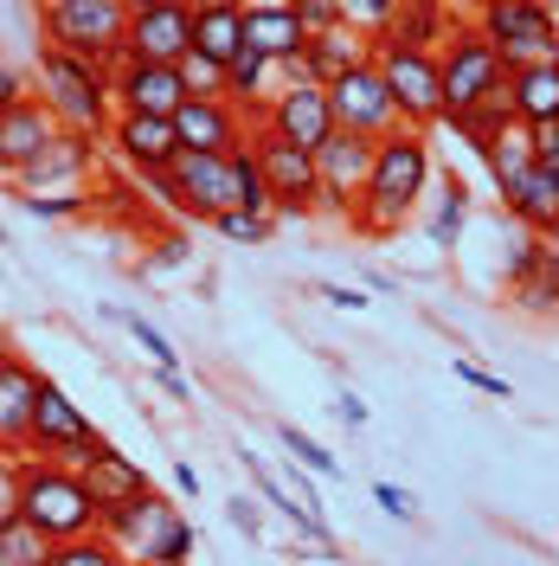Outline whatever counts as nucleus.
<instances>
[{
	"label": "nucleus",
	"instance_id": "43",
	"mask_svg": "<svg viewBox=\"0 0 559 566\" xmlns=\"http://www.w3.org/2000/svg\"><path fill=\"white\" fill-rule=\"evenodd\" d=\"M225 515H232V528H239V534L264 528V515H257V502H251V495H232V502H225Z\"/></svg>",
	"mask_w": 559,
	"mask_h": 566
},
{
	"label": "nucleus",
	"instance_id": "37",
	"mask_svg": "<svg viewBox=\"0 0 559 566\" xmlns=\"http://www.w3.org/2000/svg\"><path fill=\"white\" fill-rule=\"evenodd\" d=\"M175 71H180V84H187V97H225V71L207 65V59H193V52H187Z\"/></svg>",
	"mask_w": 559,
	"mask_h": 566
},
{
	"label": "nucleus",
	"instance_id": "21",
	"mask_svg": "<svg viewBox=\"0 0 559 566\" xmlns=\"http://www.w3.org/2000/svg\"><path fill=\"white\" fill-rule=\"evenodd\" d=\"M91 148H97V142L59 136L27 175H13V187H20L27 200H39V193H77V180H84V168H91Z\"/></svg>",
	"mask_w": 559,
	"mask_h": 566
},
{
	"label": "nucleus",
	"instance_id": "32",
	"mask_svg": "<svg viewBox=\"0 0 559 566\" xmlns=\"http://www.w3.org/2000/svg\"><path fill=\"white\" fill-rule=\"evenodd\" d=\"M212 232H219V239H239V245H264V239H271V232H277V212H219V219H212Z\"/></svg>",
	"mask_w": 559,
	"mask_h": 566
},
{
	"label": "nucleus",
	"instance_id": "52",
	"mask_svg": "<svg viewBox=\"0 0 559 566\" xmlns=\"http://www.w3.org/2000/svg\"><path fill=\"white\" fill-rule=\"evenodd\" d=\"M0 239H7V232H0Z\"/></svg>",
	"mask_w": 559,
	"mask_h": 566
},
{
	"label": "nucleus",
	"instance_id": "30",
	"mask_svg": "<svg viewBox=\"0 0 559 566\" xmlns=\"http://www.w3.org/2000/svg\"><path fill=\"white\" fill-rule=\"evenodd\" d=\"M45 566H129V560H123V547L104 541V534H77V541H59Z\"/></svg>",
	"mask_w": 559,
	"mask_h": 566
},
{
	"label": "nucleus",
	"instance_id": "48",
	"mask_svg": "<svg viewBox=\"0 0 559 566\" xmlns=\"http://www.w3.org/2000/svg\"><path fill=\"white\" fill-rule=\"evenodd\" d=\"M321 296L341 303V310H367V296H360V290H341V283H321Z\"/></svg>",
	"mask_w": 559,
	"mask_h": 566
},
{
	"label": "nucleus",
	"instance_id": "46",
	"mask_svg": "<svg viewBox=\"0 0 559 566\" xmlns=\"http://www.w3.org/2000/svg\"><path fill=\"white\" fill-rule=\"evenodd\" d=\"M335 412H341V424L360 431V424H367V399H360V392H341V399H335Z\"/></svg>",
	"mask_w": 559,
	"mask_h": 566
},
{
	"label": "nucleus",
	"instance_id": "38",
	"mask_svg": "<svg viewBox=\"0 0 559 566\" xmlns=\"http://www.w3.org/2000/svg\"><path fill=\"white\" fill-rule=\"evenodd\" d=\"M296 7V27H303V39H321L341 27V0H289Z\"/></svg>",
	"mask_w": 559,
	"mask_h": 566
},
{
	"label": "nucleus",
	"instance_id": "42",
	"mask_svg": "<svg viewBox=\"0 0 559 566\" xmlns=\"http://www.w3.org/2000/svg\"><path fill=\"white\" fill-rule=\"evenodd\" d=\"M451 367H456V380H463V387H483V392H495V399H508V380H495V374H483L476 360H451Z\"/></svg>",
	"mask_w": 559,
	"mask_h": 566
},
{
	"label": "nucleus",
	"instance_id": "17",
	"mask_svg": "<svg viewBox=\"0 0 559 566\" xmlns=\"http://www.w3.org/2000/svg\"><path fill=\"white\" fill-rule=\"evenodd\" d=\"M97 431H91V419L77 412L65 399V387H39V406H33V424H27V458H65V451H77V444H91Z\"/></svg>",
	"mask_w": 559,
	"mask_h": 566
},
{
	"label": "nucleus",
	"instance_id": "11",
	"mask_svg": "<svg viewBox=\"0 0 559 566\" xmlns=\"http://www.w3.org/2000/svg\"><path fill=\"white\" fill-rule=\"evenodd\" d=\"M328 109H335V129L367 136V142H380V136H392V129H399V109H392V97H386L373 59H367L360 71H348V77H335V84H328Z\"/></svg>",
	"mask_w": 559,
	"mask_h": 566
},
{
	"label": "nucleus",
	"instance_id": "9",
	"mask_svg": "<svg viewBox=\"0 0 559 566\" xmlns=\"http://www.w3.org/2000/svg\"><path fill=\"white\" fill-rule=\"evenodd\" d=\"M367 168H373V142L335 129L315 148V212H335L348 226V212L360 207V187H367Z\"/></svg>",
	"mask_w": 559,
	"mask_h": 566
},
{
	"label": "nucleus",
	"instance_id": "27",
	"mask_svg": "<svg viewBox=\"0 0 559 566\" xmlns=\"http://www.w3.org/2000/svg\"><path fill=\"white\" fill-rule=\"evenodd\" d=\"M123 560L187 566V560H193V528H187V515H180V509H161V515L148 522V534H141V541L129 547V554H123Z\"/></svg>",
	"mask_w": 559,
	"mask_h": 566
},
{
	"label": "nucleus",
	"instance_id": "36",
	"mask_svg": "<svg viewBox=\"0 0 559 566\" xmlns=\"http://www.w3.org/2000/svg\"><path fill=\"white\" fill-rule=\"evenodd\" d=\"M553 271V239H521V245L508 251V277L515 283H534Z\"/></svg>",
	"mask_w": 559,
	"mask_h": 566
},
{
	"label": "nucleus",
	"instance_id": "1",
	"mask_svg": "<svg viewBox=\"0 0 559 566\" xmlns=\"http://www.w3.org/2000/svg\"><path fill=\"white\" fill-rule=\"evenodd\" d=\"M424 187H431V148L412 129H392V136L373 142V168H367V187H360V207L348 212V232L367 239V245H386L412 226Z\"/></svg>",
	"mask_w": 559,
	"mask_h": 566
},
{
	"label": "nucleus",
	"instance_id": "35",
	"mask_svg": "<svg viewBox=\"0 0 559 566\" xmlns=\"http://www.w3.org/2000/svg\"><path fill=\"white\" fill-rule=\"evenodd\" d=\"M104 207V193H39V200H27V212L33 219H84V212H97Z\"/></svg>",
	"mask_w": 559,
	"mask_h": 566
},
{
	"label": "nucleus",
	"instance_id": "45",
	"mask_svg": "<svg viewBox=\"0 0 559 566\" xmlns=\"http://www.w3.org/2000/svg\"><path fill=\"white\" fill-rule=\"evenodd\" d=\"M373 502H380L386 515H412V495L392 490V483H373Z\"/></svg>",
	"mask_w": 559,
	"mask_h": 566
},
{
	"label": "nucleus",
	"instance_id": "31",
	"mask_svg": "<svg viewBox=\"0 0 559 566\" xmlns=\"http://www.w3.org/2000/svg\"><path fill=\"white\" fill-rule=\"evenodd\" d=\"M52 560V541L27 522H13V528H0V566H45Z\"/></svg>",
	"mask_w": 559,
	"mask_h": 566
},
{
	"label": "nucleus",
	"instance_id": "26",
	"mask_svg": "<svg viewBox=\"0 0 559 566\" xmlns=\"http://www.w3.org/2000/svg\"><path fill=\"white\" fill-rule=\"evenodd\" d=\"M84 490H91V502H97V509H109V502L148 495L155 483H148V476H141V463H129L116 444H97V458H91V470H84Z\"/></svg>",
	"mask_w": 559,
	"mask_h": 566
},
{
	"label": "nucleus",
	"instance_id": "22",
	"mask_svg": "<svg viewBox=\"0 0 559 566\" xmlns=\"http://www.w3.org/2000/svg\"><path fill=\"white\" fill-rule=\"evenodd\" d=\"M508 109H515V129L559 123V59L527 65V71H508Z\"/></svg>",
	"mask_w": 559,
	"mask_h": 566
},
{
	"label": "nucleus",
	"instance_id": "18",
	"mask_svg": "<svg viewBox=\"0 0 559 566\" xmlns=\"http://www.w3.org/2000/svg\"><path fill=\"white\" fill-rule=\"evenodd\" d=\"M39 387H45V380H39L33 367L0 342V451H7V458L27 451V424H33Z\"/></svg>",
	"mask_w": 559,
	"mask_h": 566
},
{
	"label": "nucleus",
	"instance_id": "10",
	"mask_svg": "<svg viewBox=\"0 0 559 566\" xmlns=\"http://www.w3.org/2000/svg\"><path fill=\"white\" fill-rule=\"evenodd\" d=\"M257 129H271L277 142H289V148L315 155L321 142L335 136L328 91H321V84H277V91H271V104H264V123H257Z\"/></svg>",
	"mask_w": 559,
	"mask_h": 566
},
{
	"label": "nucleus",
	"instance_id": "15",
	"mask_svg": "<svg viewBox=\"0 0 559 566\" xmlns=\"http://www.w3.org/2000/svg\"><path fill=\"white\" fill-rule=\"evenodd\" d=\"M175 187H180V212L187 219H219V212L239 207V187H232V155H180L175 161Z\"/></svg>",
	"mask_w": 559,
	"mask_h": 566
},
{
	"label": "nucleus",
	"instance_id": "49",
	"mask_svg": "<svg viewBox=\"0 0 559 566\" xmlns=\"http://www.w3.org/2000/svg\"><path fill=\"white\" fill-rule=\"evenodd\" d=\"M155 374H161V392H168V399H193V392H187V380H180L175 367H155Z\"/></svg>",
	"mask_w": 559,
	"mask_h": 566
},
{
	"label": "nucleus",
	"instance_id": "14",
	"mask_svg": "<svg viewBox=\"0 0 559 566\" xmlns=\"http://www.w3.org/2000/svg\"><path fill=\"white\" fill-rule=\"evenodd\" d=\"M109 148H116V161L136 180L175 175V161H180V142H175V123L168 116H116L109 123Z\"/></svg>",
	"mask_w": 559,
	"mask_h": 566
},
{
	"label": "nucleus",
	"instance_id": "47",
	"mask_svg": "<svg viewBox=\"0 0 559 566\" xmlns=\"http://www.w3.org/2000/svg\"><path fill=\"white\" fill-rule=\"evenodd\" d=\"M20 97H27L20 71H13V65H0V109H7V104H20Z\"/></svg>",
	"mask_w": 559,
	"mask_h": 566
},
{
	"label": "nucleus",
	"instance_id": "13",
	"mask_svg": "<svg viewBox=\"0 0 559 566\" xmlns=\"http://www.w3.org/2000/svg\"><path fill=\"white\" fill-rule=\"evenodd\" d=\"M245 116L225 104V97H187L175 109V142L180 155H239L245 148Z\"/></svg>",
	"mask_w": 559,
	"mask_h": 566
},
{
	"label": "nucleus",
	"instance_id": "4",
	"mask_svg": "<svg viewBox=\"0 0 559 566\" xmlns=\"http://www.w3.org/2000/svg\"><path fill=\"white\" fill-rule=\"evenodd\" d=\"M431 59H437V104H444V116H437V123H444V129H456V123L483 104L489 91H502V84H508L502 59L483 45V33H476V27H451V33H444V45H437Z\"/></svg>",
	"mask_w": 559,
	"mask_h": 566
},
{
	"label": "nucleus",
	"instance_id": "12",
	"mask_svg": "<svg viewBox=\"0 0 559 566\" xmlns=\"http://www.w3.org/2000/svg\"><path fill=\"white\" fill-rule=\"evenodd\" d=\"M187 33H193V7H175V0H141L123 20V45L136 52V65H180Z\"/></svg>",
	"mask_w": 559,
	"mask_h": 566
},
{
	"label": "nucleus",
	"instance_id": "20",
	"mask_svg": "<svg viewBox=\"0 0 559 566\" xmlns=\"http://www.w3.org/2000/svg\"><path fill=\"white\" fill-rule=\"evenodd\" d=\"M239 20H245V52L271 59V65H296V59L309 52V39H303V27H296V7H289V0L239 7Z\"/></svg>",
	"mask_w": 559,
	"mask_h": 566
},
{
	"label": "nucleus",
	"instance_id": "44",
	"mask_svg": "<svg viewBox=\"0 0 559 566\" xmlns=\"http://www.w3.org/2000/svg\"><path fill=\"white\" fill-rule=\"evenodd\" d=\"M141 193H148V200H161L168 212H180V187H175V175H148V180H141Z\"/></svg>",
	"mask_w": 559,
	"mask_h": 566
},
{
	"label": "nucleus",
	"instance_id": "24",
	"mask_svg": "<svg viewBox=\"0 0 559 566\" xmlns=\"http://www.w3.org/2000/svg\"><path fill=\"white\" fill-rule=\"evenodd\" d=\"M502 207L515 212V226H527V239H553V226H559V168H534Z\"/></svg>",
	"mask_w": 559,
	"mask_h": 566
},
{
	"label": "nucleus",
	"instance_id": "8",
	"mask_svg": "<svg viewBox=\"0 0 559 566\" xmlns=\"http://www.w3.org/2000/svg\"><path fill=\"white\" fill-rule=\"evenodd\" d=\"M245 148L257 161V175H264V187H271V212L277 219H315V155L277 142L271 129H251Z\"/></svg>",
	"mask_w": 559,
	"mask_h": 566
},
{
	"label": "nucleus",
	"instance_id": "40",
	"mask_svg": "<svg viewBox=\"0 0 559 566\" xmlns=\"http://www.w3.org/2000/svg\"><path fill=\"white\" fill-rule=\"evenodd\" d=\"M13 522H20V458L0 451V528H13Z\"/></svg>",
	"mask_w": 559,
	"mask_h": 566
},
{
	"label": "nucleus",
	"instance_id": "29",
	"mask_svg": "<svg viewBox=\"0 0 559 566\" xmlns=\"http://www.w3.org/2000/svg\"><path fill=\"white\" fill-rule=\"evenodd\" d=\"M463 219H470V187H463V175H444V193H437V212L424 219V232H431V245H437V251H456V239H463Z\"/></svg>",
	"mask_w": 559,
	"mask_h": 566
},
{
	"label": "nucleus",
	"instance_id": "39",
	"mask_svg": "<svg viewBox=\"0 0 559 566\" xmlns=\"http://www.w3.org/2000/svg\"><path fill=\"white\" fill-rule=\"evenodd\" d=\"M123 328H129L141 348H148V360H155V367H175V348H168V335H161V328H155L148 316H129V310H123Z\"/></svg>",
	"mask_w": 559,
	"mask_h": 566
},
{
	"label": "nucleus",
	"instance_id": "23",
	"mask_svg": "<svg viewBox=\"0 0 559 566\" xmlns=\"http://www.w3.org/2000/svg\"><path fill=\"white\" fill-rule=\"evenodd\" d=\"M187 52L193 59H207V65H232L239 52H245V20H239V7H193V33H187Z\"/></svg>",
	"mask_w": 559,
	"mask_h": 566
},
{
	"label": "nucleus",
	"instance_id": "50",
	"mask_svg": "<svg viewBox=\"0 0 559 566\" xmlns=\"http://www.w3.org/2000/svg\"><path fill=\"white\" fill-rule=\"evenodd\" d=\"M175 483H180L187 495H200V470H193V463H175Z\"/></svg>",
	"mask_w": 559,
	"mask_h": 566
},
{
	"label": "nucleus",
	"instance_id": "2",
	"mask_svg": "<svg viewBox=\"0 0 559 566\" xmlns=\"http://www.w3.org/2000/svg\"><path fill=\"white\" fill-rule=\"evenodd\" d=\"M39 104L52 109L59 136H77V142L109 136V123H116V97H109L104 65L52 52V45H39Z\"/></svg>",
	"mask_w": 559,
	"mask_h": 566
},
{
	"label": "nucleus",
	"instance_id": "19",
	"mask_svg": "<svg viewBox=\"0 0 559 566\" xmlns=\"http://www.w3.org/2000/svg\"><path fill=\"white\" fill-rule=\"evenodd\" d=\"M109 97H116V116H168L175 123V109L187 104V84L175 65H129L109 84Z\"/></svg>",
	"mask_w": 559,
	"mask_h": 566
},
{
	"label": "nucleus",
	"instance_id": "28",
	"mask_svg": "<svg viewBox=\"0 0 559 566\" xmlns=\"http://www.w3.org/2000/svg\"><path fill=\"white\" fill-rule=\"evenodd\" d=\"M476 155L489 161V175H495V187H502V200H508V193H515L527 175H534V148H527V129H515V123H508L502 136H489L483 148H476Z\"/></svg>",
	"mask_w": 559,
	"mask_h": 566
},
{
	"label": "nucleus",
	"instance_id": "25",
	"mask_svg": "<svg viewBox=\"0 0 559 566\" xmlns=\"http://www.w3.org/2000/svg\"><path fill=\"white\" fill-rule=\"evenodd\" d=\"M451 27H456V20H444L437 7H386L380 33L367 39V45H405V52H437Z\"/></svg>",
	"mask_w": 559,
	"mask_h": 566
},
{
	"label": "nucleus",
	"instance_id": "51",
	"mask_svg": "<svg viewBox=\"0 0 559 566\" xmlns=\"http://www.w3.org/2000/svg\"><path fill=\"white\" fill-rule=\"evenodd\" d=\"M129 566H161V560H129Z\"/></svg>",
	"mask_w": 559,
	"mask_h": 566
},
{
	"label": "nucleus",
	"instance_id": "33",
	"mask_svg": "<svg viewBox=\"0 0 559 566\" xmlns=\"http://www.w3.org/2000/svg\"><path fill=\"white\" fill-rule=\"evenodd\" d=\"M277 438H283V451L296 458V470H321V476H341V463L328 458V451L315 444V438L303 431V424H277Z\"/></svg>",
	"mask_w": 559,
	"mask_h": 566
},
{
	"label": "nucleus",
	"instance_id": "34",
	"mask_svg": "<svg viewBox=\"0 0 559 566\" xmlns=\"http://www.w3.org/2000/svg\"><path fill=\"white\" fill-rule=\"evenodd\" d=\"M232 187H239V212H271V187H264V175H257L251 148L232 155Z\"/></svg>",
	"mask_w": 559,
	"mask_h": 566
},
{
	"label": "nucleus",
	"instance_id": "41",
	"mask_svg": "<svg viewBox=\"0 0 559 566\" xmlns=\"http://www.w3.org/2000/svg\"><path fill=\"white\" fill-rule=\"evenodd\" d=\"M515 296H521V310H534V316H553L559 271H547V277H534V283H515Z\"/></svg>",
	"mask_w": 559,
	"mask_h": 566
},
{
	"label": "nucleus",
	"instance_id": "3",
	"mask_svg": "<svg viewBox=\"0 0 559 566\" xmlns=\"http://www.w3.org/2000/svg\"><path fill=\"white\" fill-rule=\"evenodd\" d=\"M20 522L59 547V541H77V534H97V502H91L77 470L20 451Z\"/></svg>",
	"mask_w": 559,
	"mask_h": 566
},
{
	"label": "nucleus",
	"instance_id": "6",
	"mask_svg": "<svg viewBox=\"0 0 559 566\" xmlns=\"http://www.w3.org/2000/svg\"><path fill=\"white\" fill-rule=\"evenodd\" d=\"M123 20H129L123 0H45L39 7V45L97 65L109 45H123Z\"/></svg>",
	"mask_w": 559,
	"mask_h": 566
},
{
	"label": "nucleus",
	"instance_id": "16",
	"mask_svg": "<svg viewBox=\"0 0 559 566\" xmlns=\"http://www.w3.org/2000/svg\"><path fill=\"white\" fill-rule=\"evenodd\" d=\"M52 142H59V123H52V109L39 104V97L7 104V109H0V180L27 175Z\"/></svg>",
	"mask_w": 559,
	"mask_h": 566
},
{
	"label": "nucleus",
	"instance_id": "5",
	"mask_svg": "<svg viewBox=\"0 0 559 566\" xmlns=\"http://www.w3.org/2000/svg\"><path fill=\"white\" fill-rule=\"evenodd\" d=\"M476 33L502 59V71H527V65L559 59V27L540 0H489L476 13Z\"/></svg>",
	"mask_w": 559,
	"mask_h": 566
},
{
	"label": "nucleus",
	"instance_id": "7",
	"mask_svg": "<svg viewBox=\"0 0 559 566\" xmlns=\"http://www.w3.org/2000/svg\"><path fill=\"white\" fill-rule=\"evenodd\" d=\"M373 71H380L386 97H392V109H399V129H412V136L437 129L444 104H437V59H431V52L373 45Z\"/></svg>",
	"mask_w": 559,
	"mask_h": 566
}]
</instances>
